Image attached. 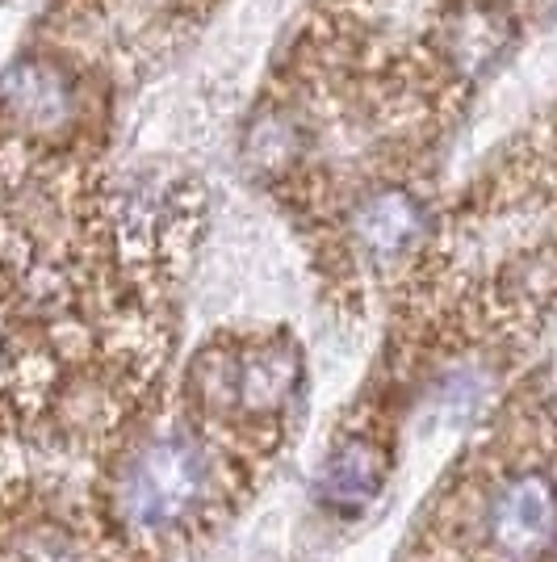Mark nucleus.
<instances>
[{"label": "nucleus", "mask_w": 557, "mask_h": 562, "mask_svg": "<svg viewBox=\"0 0 557 562\" xmlns=\"http://www.w3.org/2000/svg\"><path fill=\"white\" fill-rule=\"evenodd\" d=\"M214 487V453L197 441V432L172 428L126 458L117 479V516L135 533H172L206 513Z\"/></svg>", "instance_id": "nucleus-1"}, {"label": "nucleus", "mask_w": 557, "mask_h": 562, "mask_svg": "<svg viewBox=\"0 0 557 562\" xmlns=\"http://www.w3.org/2000/svg\"><path fill=\"white\" fill-rule=\"evenodd\" d=\"M0 105L30 131H59L71 122L80 93L76 76L50 59H25L0 76Z\"/></svg>", "instance_id": "nucleus-3"}, {"label": "nucleus", "mask_w": 557, "mask_h": 562, "mask_svg": "<svg viewBox=\"0 0 557 562\" xmlns=\"http://www.w3.org/2000/svg\"><path fill=\"white\" fill-rule=\"evenodd\" d=\"M490 546L508 559H533L557 533V492L541 474H520L503 483L487 513Z\"/></svg>", "instance_id": "nucleus-2"}, {"label": "nucleus", "mask_w": 557, "mask_h": 562, "mask_svg": "<svg viewBox=\"0 0 557 562\" xmlns=\"http://www.w3.org/2000/svg\"><path fill=\"white\" fill-rule=\"evenodd\" d=\"M419 227L423 211L416 206V198L402 189H382L352 211V248L370 265H390L416 244Z\"/></svg>", "instance_id": "nucleus-4"}, {"label": "nucleus", "mask_w": 557, "mask_h": 562, "mask_svg": "<svg viewBox=\"0 0 557 562\" xmlns=\"http://www.w3.org/2000/svg\"><path fill=\"white\" fill-rule=\"evenodd\" d=\"M382 483H386L382 449L370 441H344L340 449L327 453L323 470H319V499L331 513L356 516L377 499Z\"/></svg>", "instance_id": "nucleus-6"}, {"label": "nucleus", "mask_w": 557, "mask_h": 562, "mask_svg": "<svg viewBox=\"0 0 557 562\" xmlns=\"http://www.w3.org/2000/svg\"><path fill=\"white\" fill-rule=\"evenodd\" d=\"M511 25L508 13L495 4H478V0H462L453 4L436 25V38L448 59V68L457 71H482L499 59V50L508 43Z\"/></svg>", "instance_id": "nucleus-5"}]
</instances>
